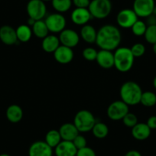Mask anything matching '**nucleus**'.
Wrapping results in <instances>:
<instances>
[{
	"label": "nucleus",
	"mask_w": 156,
	"mask_h": 156,
	"mask_svg": "<svg viewBox=\"0 0 156 156\" xmlns=\"http://www.w3.org/2000/svg\"><path fill=\"white\" fill-rule=\"evenodd\" d=\"M122 34L119 29L112 25H105L97 31L96 44L101 50L115 51L119 47Z\"/></svg>",
	"instance_id": "f257e3e1"
},
{
	"label": "nucleus",
	"mask_w": 156,
	"mask_h": 156,
	"mask_svg": "<svg viewBox=\"0 0 156 156\" xmlns=\"http://www.w3.org/2000/svg\"><path fill=\"white\" fill-rule=\"evenodd\" d=\"M121 100L129 106H136L140 103L142 90L139 84L134 81L125 82L119 90Z\"/></svg>",
	"instance_id": "f03ea898"
},
{
	"label": "nucleus",
	"mask_w": 156,
	"mask_h": 156,
	"mask_svg": "<svg viewBox=\"0 0 156 156\" xmlns=\"http://www.w3.org/2000/svg\"><path fill=\"white\" fill-rule=\"evenodd\" d=\"M114 67L122 73L129 71L133 67L135 57L130 48L126 47H119L114 52Z\"/></svg>",
	"instance_id": "7ed1b4c3"
},
{
	"label": "nucleus",
	"mask_w": 156,
	"mask_h": 156,
	"mask_svg": "<svg viewBox=\"0 0 156 156\" xmlns=\"http://www.w3.org/2000/svg\"><path fill=\"white\" fill-rule=\"evenodd\" d=\"M94 114L87 109H81L76 113L73 119V124L79 133H87L92 130L96 123Z\"/></svg>",
	"instance_id": "20e7f679"
},
{
	"label": "nucleus",
	"mask_w": 156,
	"mask_h": 156,
	"mask_svg": "<svg viewBox=\"0 0 156 156\" xmlns=\"http://www.w3.org/2000/svg\"><path fill=\"white\" fill-rule=\"evenodd\" d=\"M88 10L92 18L104 19L109 16L112 11V2L110 0H91Z\"/></svg>",
	"instance_id": "39448f33"
},
{
	"label": "nucleus",
	"mask_w": 156,
	"mask_h": 156,
	"mask_svg": "<svg viewBox=\"0 0 156 156\" xmlns=\"http://www.w3.org/2000/svg\"><path fill=\"white\" fill-rule=\"evenodd\" d=\"M28 17L35 21L43 20L47 14V7L42 0H30L26 6Z\"/></svg>",
	"instance_id": "423d86ee"
},
{
	"label": "nucleus",
	"mask_w": 156,
	"mask_h": 156,
	"mask_svg": "<svg viewBox=\"0 0 156 156\" xmlns=\"http://www.w3.org/2000/svg\"><path fill=\"white\" fill-rule=\"evenodd\" d=\"M129 112V106L122 100H115L109 105L106 114L111 120L119 121Z\"/></svg>",
	"instance_id": "0eeeda50"
},
{
	"label": "nucleus",
	"mask_w": 156,
	"mask_h": 156,
	"mask_svg": "<svg viewBox=\"0 0 156 156\" xmlns=\"http://www.w3.org/2000/svg\"><path fill=\"white\" fill-rule=\"evenodd\" d=\"M46 25L49 30V32L52 33H61V31L66 28L67 20L65 17L61 13H52L48 15L46 17L45 20Z\"/></svg>",
	"instance_id": "6e6552de"
},
{
	"label": "nucleus",
	"mask_w": 156,
	"mask_h": 156,
	"mask_svg": "<svg viewBox=\"0 0 156 156\" xmlns=\"http://www.w3.org/2000/svg\"><path fill=\"white\" fill-rule=\"evenodd\" d=\"M154 7V0H134L133 9L138 17L148 18L153 14Z\"/></svg>",
	"instance_id": "1a4fd4ad"
},
{
	"label": "nucleus",
	"mask_w": 156,
	"mask_h": 156,
	"mask_svg": "<svg viewBox=\"0 0 156 156\" xmlns=\"http://www.w3.org/2000/svg\"><path fill=\"white\" fill-rule=\"evenodd\" d=\"M139 19L133 9H125L119 12L116 16V22L118 25L122 28H131L132 26Z\"/></svg>",
	"instance_id": "9d476101"
},
{
	"label": "nucleus",
	"mask_w": 156,
	"mask_h": 156,
	"mask_svg": "<svg viewBox=\"0 0 156 156\" xmlns=\"http://www.w3.org/2000/svg\"><path fill=\"white\" fill-rule=\"evenodd\" d=\"M60 43L66 47L73 48L76 47L80 42V36L76 31L70 28H65L61 33H59Z\"/></svg>",
	"instance_id": "9b49d317"
},
{
	"label": "nucleus",
	"mask_w": 156,
	"mask_h": 156,
	"mask_svg": "<svg viewBox=\"0 0 156 156\" xmlns=\"http://www.w3.org/2000/svg\"><path fill=\"white\" fill-rule=\"evenodd\" d=\"M53 148L44 141L33 142L28 149V156H52Z\"/></svg>",
	"instance_id": "f8f14e48"
},
{
	"label": "nucleus",
	"mask_w": 156,
	"mask_h": 156,
	"mask_svg": "<svg viewBox=\"0 0 156 156\" xmlns=\"http://www.w3.org/2000/svg\"><path fill=\"white\" fill-rule=\"evenodd\" d=\"M70 19L73 23L79 26H83L90 22L92 16L87 8H76L72 11Z\"/></svg>",
	"instance_id": "ddd939ff"
},
{
	"label": "nucleus",
	"mask_w": 156,
	"mask_h": 156,
	"mask_svg": "<svg viewBox=\"0 0 156 156\" xmlns=\"http://www.w3.org/2000/svg\"><path fill=\"white\" fill-rule=\"evenodd\" d=\"M74 57L73 49L66 46L61 45L54 52V58L55 61L61 64H67L71 62Z\"/></svg>",
	"instance_id": "4468645a"
},
{
	"label": "nucleus",
	"mask_w": 156,
	"mask_h": 156,
	"mask_svg": "<svg viewBox=\"0 0 156 156\" xmlns=\"http://www.w3.org/2000/svg\"><path fill=\"white\" fill-rule=\"evenodd\" d=\"M0 40L6 45H13L18 41L16 31L9 25H3L0 28Z\"/></svg>",
	"instance_id": "2eb2a0df"
},
{
	"label": "nucleus",
	"mask_w": 156,
	"mask_h": 156,
	"mask_svg": "<svg viewBox=\"0 0 156 156\" xmlns=\"http://www.w3.org/2000/svg\"><path fill=\"white\" fill-rule=\"evenodd\" d=\"M97 64L103 69H110L114 67V54L111 51L101 50L97 53Z\"/></svg>",
	"instance_id": "dca6fc26"
},
{
	"label": "nucleus",
	"mask_w": 156,
	"mask_h": 156,
	"mask_svg": "<svg viewBox=\"0 0 156 156\" xmlns=\"http://www.w3.org/2000/svg\"><path fill=\"white\" fill-rule=\"evenodd\" d=\"M77 149L71 141L62 140L55 148L56 156H76Z\"/></svg>",
	"instance_id": "f3484780"
},
{
	"label": "nucleus",
	"mask_w": 156,
	"mask_h": 156,
	"mask_svg": "<svg viewBox=\"0 0 156 156\" xmlns=\"http://www.w3.org/2000/svg\"><path fill=\"white\" fill-rule=\"evenodd\" d=\"M151 129L146 123L138 122L132 128V136L138 141H144L148 139L151 135Z\"/></svg>",
	"instance_id": "a211bd4d"
},
{
	"label": "nucleus",
	"mask_w": 156,
	"mask_h": 156,
	"mask_svg": "<svg viewBox=\"0 0 156 156\" xmlns=\"http://www.w3.org/2000/svg\"><path fill=\"white\" fill-rule=\"evenodd\" d=\"M59 133L62 140L64 141H73L77 135L80 134L79 131L73 123L67 122L60 127Z\"/></svg>",
	"instance_id": "6ab92c4d"
},
{
	"label": "nucleus",
	"mask_w": 156,
	"mask_h": 156,
	"mask_svg": "<svg viewBox=\"0 0 156 156\" xmlns=\"http://www.w3.org/2000/svg\"><path fill=\"white\" fill-rule=\"evenodd\" d=\"M60 45L59 37L54 34H48L41 41V48L47 53H54Z\"/></svg>",
	"instance_id": "aec40b11"
},
{
	"label": "nucleus",
	"mask_w": 156,
	"mask_h": 156,
	"mask_svg": "<svg viewBox=\"0 0 156 156\" xmlns=\"http://www.w3.org/2000/svg\"><path fill=\"white\" fill-rule=\"evenodd\" d=\"M97 31L91 25H87L82 26L80 29V36L83 41L87 44H94L97 40Z\"/></svg>",
	"instance_id": "412c9836"
},
{
	"label": "nucleus",
	"mask_w": 156,
	"mask_h": 156,
	"mask_svg": "<svg viewBox=\"0 0 156 156\" xmlns=\"http://www.w3.org/2000/svg\"><path fill=\"white\" fill-rule=\"evenodd\" d=\"M6 117L8 120L12 123L19 122L23 118V110L17 104H12L6 109Z\"/></svg>",
	"instance_id": "4be33fe9"
},
{
	"label": "nucleus",
	"mask_w": 156,
	"mask_h": 156,
	"mask_svg": "<svg viewBox=\"0 0 156 156\" xmlns=\"http://www.w3.org/2000/svg\"><path fill=\"white\" fill-rule=\"evenodd\" d=\"M18 41L22 43H26L31 40L32 37V29L31 27L28 25H21L16 29Z\"/></svg>",
	"instance_id": "5701e85b"
},
{
	"label": "nucleus",
	"mask_w": 156,
	"mask_h": 156,
	"mask_svg": "<svg viewBox=\"0 0 156 156\" xmlns=\"http://www.w3.org/2000/svg\"><path fill=\"white\" fill-rule=\"evenodd\" d=\"M33 34L38 38L43 39L49 34V30L44 20L36 21L31 27Z\"/></svg>",
	"instance_id": "b1692460"
},
{
	"label": "nucleus",
	"mask_w": 156,
	"mask_h": 156,
	"mask_svg": "<svg viewBox=\"0 0 156 156\" xmlns=\"http://www.w3.org/2000/svg\"><path fill=\"white\" fill-rule=\"evenodd\" d=\"M61 141H62V139L58 130L51 129L46 133L44 142L52 148H55Z\"/></svg>",
	"instance_id": "393cba45"
},
{
	"label": "nucleus",
	"mask_w": 156,
	"mask_h": 156,
	"mask_svg": "<svg viewBox=\"0 0 156 156\" xmlns=\"http://www.w3.org/2000/svg\"><path fill=\"white\" fill-rule=\"evenodd\" d=\"M93 135L97 139H104L109 134V128L104 122H97L92 129Z\"/></svg>",
	"instance_id": "a878e982"
},
{
	"label": "nucleus",
	"mask_w": 156,
	"mask_h": 156,
	"mask_svg": "<svg viewBox=\"0 0 156 156\" xmlns=\"http://www.w3.org/2000/svg\"><path fill=\"white\" fill-rule=\"evenodd\" d=\"M72 3V0H51V5L54 9L61 14L70 10Z\"/></svg>",
	"instance_id": "bb28decb"
},
{
	"label": "nucleus",
	"mask_w": 156,
	"mask_h": 156,
	"mask_svg": "<svg viewBox=\"0 0 156 156\" xmlns=\"http://www.w3.org/2000/svg\"><path fill=\"white\" fill-rule=\"evenodd\" d=\"M140 103L146 107H151L156 104V94L151 91L142 92Z\"/></svg>",
	"instance_id": "cd10ccee"
},
{
	"label": "nucleus",
	"mask_w": 156,
	"mask_h": 156,
	"mask_svg": "<svg viewBox=\"0 0 156 156\" xmlns=\"http://www.w3.org/2000/svg\"><path fill=\"white\" fill-rule=\"evenodd\" d=\"M147 25L142 20H139L138 19L136 21V23L132 26L131 30L132 32L133 33V34L137 37H141V36H144L145 34V31L147 29Z\"/></svg>",
	"instance_id": "c85d7f7f"
},
{
	"label": "nucleus",
	"mask_w": 156,
	"mask_h": 156,
	"mask_svg": "<svg viewBox=\"0 0 156 156\" xmlns=\"http://www.w3.org/2000/svg\"><path fill=\"white\" fill-rule=\"evenodd\" d=\"M145 41L151 44L156 43V25H148L144 34Z\"/></svg>",
	"instance_id": "c756f323"
},
{
	"label": "nucleus",
	"mask_w": 156,
	"mask_h": 156,
	"mask_svg": "<svg viewBox=\"0 0 156 156\" xmlns=\"http://www.w3.org/2000/svg\"><path fill=\"white\" fill-rule=\"evenodd\" d=\"M122 120L126 126L131 129L138 123V118L137 116H136V115L130 112H129L128 113L122 118Z\"/></svg>",
	"instance_id": "7c9ffc66"
},
{
	"label": "nucleus",
	"mask_w": 156,
	"mask_h": 156,
	"mask_svg": "<svg viewBox=\"0 0 156 156\" xmlns=\"http://www.w3.org/2000/svg\"><path fill=\"white\" fill-rule=\"evenodd\" d=\"M97 53H98V51L95 48L88 47L83 49V51H82V55H83V58L87 60V61H94L97 59Z\"/></svg>",
	"instance_id": "2f4dec72"
},
{
	"label": "nucleus",
	"mask_w": 156,
	"mask_h": 156,
	"mask_svg": "<svg viewBox=\"0 0 156 156\" xmlns=\"http://www.w3.org/2000/svg\"><path fill=\"white\" fill-rule=\"evenodd\" d=\"M130 50H131L132 53H133L135 58H140V57L143 56L145 53V47L142 43H136V44H134L130 48Z\"/></svg>",
	"instance_id": "473e14b6"
},
{
	"label": "nucleus",
	"mask_w": 156,
	"mask_h": 156,
	"mask_svg": "<svg viewBox=\"0 0 156 156\" xmlns=\"http://www.w3.org/2000/svg\"><path fill=\"white\" fill-rule=\"evenodd\" d=\"M73 145H75V147L76 148V149L79 150L80 148H83L84 147L87 146V139L86 138L84 137L82 135L79 134L75 137V139H73Z\"/></svg>",
	"instance_id": "72a5a7b5"
},
{
	"label": "nucleus",
	"mask_w": 156,
	"mask_h": 156,
	"mask_svg": "<svg viewBox=\"0 0 156 156\" xmlns=\"http://www.w3.org/2000/svg\"><path fill=\"white\" fill-rule=\"evenodd\" d=\"M76 156H96V153L93 148L86 146L77 150Z\"/></svg>",
	"instance_id": "f704fd0d"
},
{
	"label": "nucleus",
	"mask_w": 156,
	"mask_h": 156,
	"mask_svg": "<svg viewBox=\"0 0 156 156\" xmlns=\"http://www.w3.org/2000/svg\"><path fill=\"white\" fill-rule=\"evenodd\" d=\"M72 2L76 8L88 9L90 3V0H72Z\"/></svg>",
	"instance_id": "c9c22d12"
},
{
	"label": "nucleus",
	"mask_w": 156,
	"mask_h": 156,
	"mask_svg": "<svg viewBox=\"0 0 156 156\" xmlns=\"http://www.w3.org/2000/svg\"><path fill=\"white\" fill-rule=\"evenodd\" d=\"M146 124L151 130L156 129V115H151L147 120Z\"/></svg>",
	"instance_id": "e433bc0d"
},
{
	"label": "nucleus",
	"mask_w": 156,
	"mask_h": 156,
	"mask_svg": "<svg viewBox=\"0 0 156 156\" xmlns=\"http://www.w3.org/2000/svg\"><path fill=\"white\" fill-rule=\"evenodd\" d=\"M124 156H142V154L137 150H130L127 151Z\"/></svg>",
	"instance_id": "4c0bfd02"
},
{
	"label": "nucleus",
	"mask_w": 156,
	"mask_h": 156,
	"mask_svg": "<svg viewBox=\"0 0 156 156\" xmlns=\"http://www.w3.org/2000/svg\"><path fill=\"white\" fill-rule=\"evenodd\" d=\"M36 21L34 20L33 19H31V18H29V19H28V25L30 27H32L33 25L34 24V22H35Z\"/></svg>",
	"instance_id": "58836bf2"
},
{
	"label": "nucleus",
	"mask_w": 156,
	"mask_h": 156,
	"mask_svg": "<svg viewBox=\"0 0 156 156\" xmlns=\"http://www.w3.org/2000/svg\"><path fill=\"white\" fill-rule=\"evenodd\" d=\"M153 87H154V89L156 90V76H154V79H153Z\"/></svg>",
	"instance_id": "ea45409f"
},
{
	"label": "nucleus",
	"mask_w": 156,
	"mask_h": 156,
	"mask_svg": "<svg viewBox=\"0 0 156 156\" xmlns=\"http://www.w3.org/2000/svg\"><path fill=\"white\" fill-rule=\"evenodd\" d=\"M152 45H153V47H152V50H153V52H154V55H156V43H155V44H152Z\"/></svg>",
	"instance_id": "a19ab883"
},
{
	"label": "nucleus",
	"mask_w": 156,
	"mask_h": 156,
	"mask_svg": "<svg viewBox=\"0 0 156 156\" xmlns=\"http://www.w3.org/2000/svg\"><path fill=\"white\" fill-rule=\"evenodd\" d=\"M0 156H10V155L8 154H0Z\"/></svg>",
	"instance_id": "79ce46f5"
},
{
	"label": "nucleus",
	"mask_w": 156,
	"mask_h": 156,
	"mask_svg": "<svg viewBox=\"0 0 156 156\" xmlns=\"http://www.w3.org/2000/svg\"><path fill=\"white\" fill-rule=\"evenodd\" d=\"M43 2H48V1H51V0H42Z\"/></svg>",
	"instance_id": "37998d69"
}]
</instances>
